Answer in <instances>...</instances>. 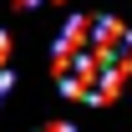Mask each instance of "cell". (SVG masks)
<instances>
[{
	"label": "cell",
	"instance_id": "obj_2",
	"mask_svg": "<svg viewBox=\"0 0 132 132\" xmlns=\"http://www.w3.org/2000/svg\"><path fill=\"white\" fill-rule=\"evenodd\" d=\"M41 132H76V127H71V122H46Z\"/></svg>",
	"mask_w": 132,
	"mask_h": 132
},
{
	"label": "cell",
	"instance_id": "obj_1",
	"mask_svg": "<svg viewBox=\"0 0 132 132\" xmlns=\"http://www.w3.org/2000/svg\"><path fill=\"white\" fill-rule=\"evenodd\" d=\"M5 92H10V41L0 36V102H5Z\"/></svg>",
	"mask_w": 132,
	"mask_h": 132
},
{
	"label": "cell",
	"instance_id": "obj_3",
	"mask_svg": "<svg viewBox=\"0 0 132 132\" xmlns=\"http://www.w3.org/2000/svg\"><path fill=\"white\" fill-rule=\"evenodd\" d=\"M20 5H26V10H31V5H41V0H20Z\"/></svg>",
	"mask_w": 132,
	"mask_h": 132
}]
</instances>
